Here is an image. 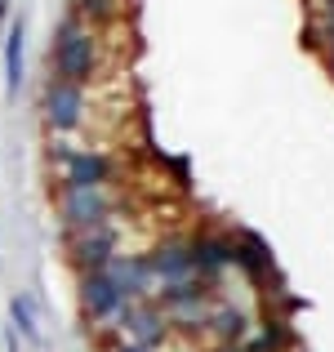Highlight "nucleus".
Masks as SVG:
<instances>
[{"label":"nucleus","instance_id":"nucleus-18","mask_svg":"<svg viewBox=\"0 0 334 352\" xmlns=\"http://www.w3.org/2000/svg\"><path fill=\"white\" fill-rule=\"evenodd\" d=\"M5 5H9V0H0V9H5Z\"/></svg>","mask_w":334,"mask_h":352},{"label":"nucleus","instance_id":"nucleus-6","mask_svg":"<svg viewBox=\"0 0 334 352\" xmlns=\"http://www.w3.org/2000/svg\"><path fill=\"white\" fill-rule=\"evenodd\" d=\"M116 326L125 330L129 344H143V348H152V352L170 339V321H165V312L152 308V303H143V299L125 303V308H120V317H116Z\"/></svg>","mask_w":334,"mask_h":352},{"label":"nucleus","instance_id":"nucleus-8","mask_svg":"<svg viewBox=\"0 0 334 352\" xmlns=\"http://www.w3.org/2000/svg\"><path fill=\"white\" fill-rule=\"evenodd\" d=\"M147 263H152V276L156 285H179V281H192V245H183V241H161V245L147 254Z\"/></svg>","mask_w":334,"mask_h":352},{"label":"nucleus","instance_id":"nucleus-17","mask_svg":"<svg viewBox=\"0 0 334 352\" xmlns=\"http://www.w3.org/2000/svg\"><path fill=\"white\" fill-rule=\"evenodd\" d=\"M330 67H334V50H330Z\"/></svg>","mask_w":334,"mask_h":352},{"label":"nucleus","instance_id":"nucleus-9","mask_svg":"<svg viewBox=\"0 0 334 352\" xmlns=\"http://www.w3.org/2000/svg\"><path fill=\"white\" fill-rule=\"evenodd\" d=\"M111 161L103 152H67L63 156V188H107Z\"/></svg>","mask_w":334,"mask_h":352},{"label":"nucleus","instance_id":"nucleus-16","mask_svg":"<svg viewBox=\"0 0 334 352\" xmlns=\"http://www.w3.org/2000/svg\"><path fill=\"white\" fill-rule=\"evenodd\" d=\"M214 352H245V348H236V344H223V348H214Z\"/></svg>","mask_w":334,"mask_h":352},{"label":"nucleus","instance_id":"nucleus-14","mask_svg":"<svg viewBox=\"0 0 334 352\" xmlns=\"http://www.w3.org/2000/svg\"><path fill=\"white\" fill-rule=\"evenodd\" d=\"M76 14L80 18H94V23H107V18L116 14V0H80Z\"/></svg>","mask_w":334,"mask_h":352},{"label":"nucleus","instance_id":"nucleus-5","mask_svg":"<svg viewBox=\"0 0 334 352\" xmlns=\"http://www.w3.org/2000/svg\"><path fill=\"white\" fill-rule=\"evenodd\" d=\"M116 228L111 223H98V228H85V232H67V263L76 272H94V267H107L116 258Z\"/></svg>","mask_w":334,"mask_h":352},{"label":"nucleus","instance_id":"nucleus-13","mask_svg":"<svg viewBox=\"0 0 334 352\" xmlns=\"http://www.w3.org/2000/svg\"><path fill=\"white\" fill-rule=\"evenodd\" d=\"M210 326H214V335L223 339V344H236V339H245V330H249V317L236 308V303H223V308L210 317Z\"/></svg>","mask_w":334,"mask_h":352},{"label":"nucleus","instance_id":"nucleus-10","mask_svg":"<svg viewBox=\"0 0 334 352\" xmlns=\"http://www.w3.org/2000/svg\"><path fill=\"white\" fill-rule=\"evenodd\" d=\"M232 263H236L245 276L263 281V276L272 272V250H267L254 232H241V241H232Z\"/></svg>","mask_w":334,"mask_h":352},{"label":"nucleus","instance_id":"nucleus-2","mask_svg":"<svg viewBox=\"0 0 334 352\" xmlns=\"http://www.w3.org/2000/svg\"><path fill=\"white\" fill-rule=\"evenodd\" d=\"M116 201L107 188H63L58 192V219L67 223V232H85L111 219Z\"/></svg>","mask_w":334,"mask_h":352},{"label":"nucleus","instance_id":"nucleus-1","mask_svg":"<svg viewBox=\"0 0 334 352\" xmlns=\"http://www.w3.org/2000/svg\"><path fill=\"white\" fill-rule=\"evenodd\" d=\"M49 67L54 80H67V85H85L98 72V41L85 32V18L67 14L54 32V50H49Z\"/></svg>","mask_w":334,"mask_h":352},{"label":"nucleus","instance_id":"nucleus-15","mask_svg":"<svg viewBox=\"0 0 334 352\" xmlns=\"http://www.w3.org/2000/svg\"><path fill=\"white\" fill-rule=\"evenodd\" d=\"M111 352H152V348H143V344H129V339H120V344L111 348Z\"/></svg>","mask_w":334,"mask_h":352},{"label":"nucleus","instance_id":"nucleus-11","mask_svg":"<svg viewBox=\"0 0 334 352\" xmlns=\"http://www.w3.org/2000/svg\"><path fill=\"white\" fill-rule=\"evenodd\" d=\"M9 321H14V335L32 339V344H45V326H41V312H36L32 294H14L9 299Z\"/></svg>","mask_w":334,"mask_h":352},{"label":"nucleus","instance_id":"nucleus-3","mask_svg":"<svg viewBox=\"0 0 334 352\" xmlns=\"http://www.w3.org/2000/svg\"><path fill=\"white\" fill-rule=\"evenodd\" d=\"M76 294H80V312H85V321L89 326H116V317H120V308H125V294L111 285V276H107V267H94V272H80V285H76Z\"/></svg>","mask_w":334,"mask_h":352},{"label":"nucleus","instance_id":"nucleus-4","mask_svg":"<svg viewBox=\"0 0 334 352\" xmlns=\"http://www.w3.org/2000/svg\"><path fill=\"white\" fill-rule=\"evenodd\" d=\"M41 116L54 134H71L85 120V85H67V80H49L41 94Z\"/></svg>","mask_w":334,"mask_h":352},{"label":"nucleus","instance_id":"nucleus-7","mask_svg":"<svg viewBox=\"0 0 334 352\" xmlns=\"http://www.w3.org/2000/svg\"><path fill=\"white\" fill-rule=\"evenodd\" d=\"M107 276H111V285H116L120 294H125L129 303L134 299H147V294L156 290V276H152V263H147L143 254H116L107 263Z\"/></svg>","mask_w":334,"mask_h":352},{"label":"nucleus","instance_id":"nucleus-12","mask_svg":"<svg viewBox=\"0 0 334 352\" xmlns=\"http://www.w3.org/2000/svg\"><path fill=\"white\" fill-rule=\"evenodd\" d=\"M23 41H27L23 23H14L5 36V94L9 98H18V89H23Z\"/></svg>","mask_w":334,"mask_h":352}]
</instances>
